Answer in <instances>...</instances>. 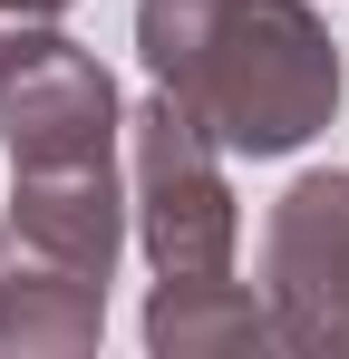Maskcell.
I'll return each instance as SVG.
<instances>
[{"label":"cell","mask_w":349,"mask_h":359,"mask_svg":"<svg viewBox=\"0 0 349 359\" xmlns=\"http://www.w3.org/2000/svg\"><path fill=\"white\" fill-rule=\"evenodd\" d=\"M146 194H156V262H165V282H214L233 214H224L214 165H204V126L174 97L146 107Z\"/></svg>","instance_id":"3"},{"label":"cell","mask_w":349,"mask_h":359,"mask_svg":"<svg viewBox=\"0 0 349 359\" xmlns=\"http://www.w3.org/2000/svg\"><path fill=\"white\" fill-rule=\"evenodd\" d=\"M10 20H39V10H68V0H0Z\"/></svg>","instance_id":"4"},{"label":"cell","mask_w":349,"mask_h":359,"mask_svg":"<svg viewBox=\"0 0 349 359\" xmlns=\"http://www.w3.org/2000/svg\"><path fill=\"white\" fill-rule=\"evenodd\" d=\"M146 49L174 107L252 156L301 146L340 97V59L301 0H146Z\"/></svg>","instance_id":"1"},{"label":"cell","mask_w":349,"mask_h":359,"mask_svg":"<svg viewBox=\"0 0 349 359\" xmlns=\"http://www.w3.org/2000/svg\"><path fill=\"white\" fill-rule=\"evenodd\" d=\"M0 136L29 175L107 165V78L68 39H10L0 49Z\"/></svg>","instance_id":"2"}]
</instances>
